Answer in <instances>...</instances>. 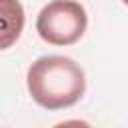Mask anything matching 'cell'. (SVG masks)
<instances>
[{
	"mask_svg": "<svg viewBox=\"0 0 128 128\" xmlns=\"http://www.w3.org/2000/svg\"><path fill=\"white\" fill-rule=\"evenodd\" d=\"M24 6L20 0H0V50L16 44L24 30Z\"/></svg>",
	"mask_w": 128,
	"mask_h": 128,
	"instance_id": "obj_3",
	"label": "cell"
},
{
	"mask_svg": "<svg viewBox=\"0 0 128 128\" xmlns=\"http://www.w3.org/2000/svg\"><path fill=\"white\" fill-rule=\"evenodd\" d=\"M32 100L46 110L74 106L86 92V76L80 64L68 56L48 54L34 60L26 72Z\"/></svg>",
	"mask_w": 128,
	"mask_h": 128,
	"instance_id": "obj_1",
	"label": "cell"
},
{
	"mask_svg": "<svg viewBox=\"0 0 128 128\" xmlns=\"http://www.w3.org/2000/svg\"><path fill=\"white\" fill-rule=\"evenodd\" d=\"M88 28V14L76 0H52L36 18L38 36L52 46H70L78 42Z\"/></svg>",
	"mask_w": 128,
	"mask_h": 128,
	"instance_id": "obj_2",
	"label": "cell"
},
{
	"mask_svg": "<svg viewBox=\"0 0 128 128\" xmlns=\"http://www.w3.org/2000/svg\"><path fill=\"white\" fill-rule=\"evenodd\" d=\"M122 2H124V4H126V6H128V0H122Z\"/></svg>",
	"mask_w": 128,
	"mask_h": 128,
	"instance_id": "obj_5",
	"label": "cell"
},
{
	"mask_svg": "<svg viewBox=\"0 0 128 128\" xmlns=\"http://www.w3.org/2000/svg\"><path fill=\"white\" fill-rule=\"evenodd\" d=\"M52 128H94V126L88 124L86 120H64V122H58Z\"/></svg>",
	"mask_w": 128,
	"mask_h": 128,
	"instance_id": "obj_4",
	"label": "cell"
}]
</instances>
